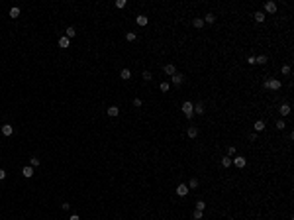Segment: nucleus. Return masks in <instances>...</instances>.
Instances as JSON below:
<instances>
[{
	"label": "nucleus",
	"instance_id": "nucleus-9",
	"mask_svg": "<svg viewBox=\"0 0 294 220\" xmlns=\"http://www.w3.org/2000/svg\"><path fill=\"white\" fill-rule=\"evenodd\" d=\"M231 163H235V167H239V169H243L245 167V157H235V159H231Z\"/></svg>",
	"mask_w": 294,
	"mask_h": 220
},
{
	"label": "nucleus",
	"instance_id": "nucleus-16",
	"mask_svg": "<svg viewBox=\"0 0 294 220\" xmlns=\"http://www.w3.org/2000/svg\"><path fill=\"white\" fill-rule=\"evenodd\" d=\"M106 112H108V116H112V118H114V116H118V114H120V108H118V106H110Z\"/></svg>",
	"mask_w": 294,
	"mask_h": 220
},
{
	"label": "nucleus",
	"instance_id": "nucleus-17",
	"mask_svg": "<svg viewBox=\"0 0 294 220\" xmlns=\"http://www.w3.org/2000/svg\"><path fill=\"white\" fill-rule=\"evenodd\" d=\"M253 128H255V132H263V130H265V122H263V120H257L255 124H253Z\"/></svg>",
	"mask_w": 294,
	"mask_h": 220
},
{
	"label": "nucleus",
	"instance_id": "nucleus-21",
	"mask_svg": "<svg viewBox=\"0 0 294 220\" xmlns=\"http://www.w3.org/2000/svg\"><path fill=\"white\" fill-rule=\"evenodd\" d=\"M253 18H255L257 22H265V12H261V10H259V12H255V14H253Z\"/></svg>",
	"mask_w": 294,
	"mask_h": 220
},
{
	"label": "nucleus",
	"instance_id": "nucleus-7",
	"mask_svg": "<svg viewBox=\"0 0 294 220\" xmlns=\"http://www.w3.org/2000/svg\"><path fill=\"white\" fill-rule=\"evenodd\" d=\"M290 104H280V108H279V112H280V116H288L290 114Z\"/></svg>",
	"mask_w": 294,
	"mask_h": 220
},
{
	"label": "nucleus",
	"instance_id": "nucleus-3",
	"mask_svg": "<svg viewBox=\"0 0 294 220\" xmlns=\"http://www.w3.org/2000/svg\"><path fill=\"white\" fill-rule=\"evenodd\" d=\"M263 8H265V12H269V14H275V12H276V2H273V0H267Z\"/></svg>",
	"mask_w": 294,
	"mask_h": 220
},
{
	"label": "nucleus",
	"instance_id": "nucleus-19",
	"mask_svg": "<svg viewBox=\"0 0 294 220\" xmlns=\"http://www.w3.org/2000/svg\"><path fill=\"white\" fill-rule=\"evenodd\" d=\"M216 22V16L212 14V12H208V14L204 16V24H214Z\"/></svg>",
	"mask_w": 294,
	"mask_h": 220
},
{
	"label": "nucleus",
	"instance_id": "nucleus-13",
	"mask_svg": "<svg viewBox=\"0 0 294 220\" xmlns=\"http://www.w3.org/2000/svg\"><path fill=\"white\" fill-rule=\"evenodd\" d=\"M136 22H137V26H147V22H149V18H147V16H137L136 18Z\"/></svg>",
	"mask_w": 294,
	"mask_h": 220
},
{
	"label": "nucleus",
	"instance_id": "nucleus-18",
	"mask_svg": "<svg viewBox=\"0 0 294 220\" xmlns=\"http://www.w3.org/2000/svg\"><path fill=\"white\" fill-rule=\"evenodd\" d=\"M120 77H122L124 81L131 79V71H130V69H122V71H120Z\"/></svg>",
	"mask_w": 294,
	"mask_h": 220
},
{
	"label": "nucleus",
	"instance_id": "nucleus-29",
	"mask_svg": "<svg viewBox=\"0 0 294 220\" xmlns=\"http://www.w3.org/2000/svg\"><path fill=\"white\" fill-rule=\"evenodd\" d=\"M280 71H282V75H290V71H292V69H290V65H282V69H280Z\"/></svg>",
	"mask_w": 294,
	"mask_h": 220
},
{
	"label": "nucleus",
	"instance_id": "nucleus-28",
	"mask_svg": "<svg viewBox=\"0 0 294 220\" xmlns=\"http://www.w3.org/2000/svg\"><path fill=\"white\" fill-rule=\"evenodd\" d=\"M29 163H32V167H38L39 165V157H29Z\"/></svg>",
	"mask_w": 294,
	"mask_h": 220
},
{
	"label": "nucleus",
	"instance_id": "nucleus-12",
	"mask_svg": "<svg viewBox=\"0 0 294 220\" xmlns=\"http://www.w3.org/2000/svg\"><path fill=\"white\" fill-rule=\"evenodd\" d=\"M65 36H67V38H75V36H77V28H75V26H69V28H67V32H65Z\"/></svg>",
	"mask_w": 294,
	"mask_h": 220
},
{
	"label": "nucleus",
	"instance_id": "nucleus-4",
	"mask_svg": "<svg viewBox=\"0 0 294 220\" xmlns=\"http://www.w3.org/2000/svg\"><path fill=\"white\" fill-rule=\"evenodd\" d=\"M171 81H173V84H175V87H181V84L184 83V75H181V73H175Z\"/></svg>",
	"mask_w": 294,
	"mask_h": 220
},
{
	"label": "nucleus",
	"instance_id": "nucleus-15",
	"mask_svg": "<svg viewBox=\"0 0 294 220\" xmlns=\"http://www.w3.org/2000/svg\"><path fill=\"white\" fill-rule=\"evenodd\" d=\"M194 114H204V102H196L194 104Z\"/></svg>",
	"mask_w": 294,
	"mask_h": 220
},
{
	"label": "nucleus",
	"instance_id": "nucleus-2",
	"mask_svg": "<svg viewBox=\"0 0 294 220\" xmlns=\"http://www.w3.org/2000/svg\"><path fill=\"white\" fill-rule=\"evenodd\" d=\"M280 87H282V83H280L279 79H267V81H265V89H271V90H279Z\"/></svg>",
	"mask_w": 294,
	"mask_h": 220
},
{
	"label": "nucleus",
	"instance_id": "nucleus-22",
	"mask_svg": "<svg viewBox=\"0 0 294 220\" xmlns=\"http://www.w3.org/2000/svg\"><path fill=\"white\" fill-rule=\"evenodd\" d=\"M196 136H198V128L190 126V128H188V138H196Z\"/></svg>",
	"mask_w": 294,
	"mask_h": 220
},
{
	"label": "nucleus",
	"instance_id": "nucleus-35",
	"mask_svg": "<svg viewBox=\"0 0 294 220\" xmlns=\"http://www.w3.org/2000/svg\"><path fill=\"white\" fill-rule=\"evenodd\" d=\"M228 153H229V155H235V145H229V150H228Z\"/></svg>",
	"mask_w": 294,
	"mask_h": 220
},
{
	"label": "nucleus",
	"instance_id": "nucleus-10",
	"mask_svg": "<svg viewBox=\"0 0 294 220\" xmlns=\"http://www.w3.org/2000/svg\"><path fill=\"white\" fill-rule=\"evenodd\" d=\"M69 43H71V39L67 38V36H61V38H59V47L65 49V47H69Z\"/></svg>",
	"mask_w": 294,
	"mask_h": 220
},
{
	"label": "nucleus",
	"instance_id": "nucleus-5",
	"mask_svg": "<svg viewBox=\"0 0 294 220\" xmlns=\"http://www.w3.org/2000/svg\"><path fill=\"white\" fill-rule=\"evenodd\" d=\"M177 195H178V197H186V195H188V185L181 183V185L177 187Z\"/></svg>",
	"mask_w": 294,
	"mask_h": 220
},
{
	"label": "nucleus",
	"instance_id": "nucleus-11",
	"mask_svg": "<svg viewBox=\"0 0 294 220\" xmlns=\"http://www.w3.org/2000/svg\"><path fill=\"white\" fill-rule=\"evenodd\" d=\"M192 26H194L196 30H202V28H204V20H202V18H194V20H192Z\"/></svg>",
	"mask_w": 294,
	"mask_h": 220
},
{
	"label": "nucleus",
	"instance_id": "nucleus-34",
	"mask_svg": "<svg viewBox=\"0 0 294 220\" xmlns=\"http://www.w3.org/2000/svg\"><path fill=\"white\" fill-rule=\"evenodd\" d=\"M284 126H286L284 120H279V122H276V128H279V130H284Z\"/></svg>",
	"mask_w": 294,
	"mask_h": 220
},
{
	"label": "nucleus",
	"instance_id": "nucleus-38",
	"mask_svg": "<svg viewBox=\"0 0 294 220\" xmlns=\"http://www.w3.org/2000/svg\"><path fill=\"white\" fill-rule=\"evenodd\" d=\"M69 220H80V218H79V214H71V218H69Z\"/></svg>",
	"mask_w": 294,
	"mask_h": 220
},
{
	"label": "nucleus",
	"instance_id": "nucleus-25",
	"mask_svg": "<svg viewBox=\"0 0 294 220\" xmlns=\"http://www.w3.org/2000/svg\"><path fill=\"white\" fill-rule=\"evenodd\" d=\"M202 216H204V212H202V210H194V212H192V218H194V220H202Z\"/></svg>",
	"mask_w": 294,
	"mask_h": 220
},
{
	"label": "nucleus",
	"instance_id": "nucleus-36",
	"mask_svg": "<svg viewBox=\"0 0 294 220\" xmlns=\"http://www.w3.org/2000/svg\"><path fill=\"white\" fill-rule=\"evenodd\" d=\"M61 208H63V210H69L71 204H69V202H63V204H61Z\"/></svg>",
	"mask_w": 294,
	"mask_h": 220
},
{
	"label": "nucleus",
	"instance_id": "nucleus-37",
	"mask_svg": "<svg viewBox=\"0 0 294 220\" xmlns=\"http://www.w3.org/2000/svg\"><path fill=\"white\" fill-rule=\"evenodd\" d=\"M2 179H6V171L4 169H0V181H2Z\"/></svg>",
	"mask_w": 294,
	"mask_h": 220
},
{
	"label": "nucleus",
	"instance_id": "nucleus-23",
	"mask_svg": "<svg viewBox=\"0 0 294 220\" xmlns=\"http://www.w3.org/2000/svg\"><path fill=\"white\" fill-rule=\"evenodd\" d=\"M141 77H143V81H145V83L153 81V75H151V71H143V75H141Z\"/></svg>",
	"mask_w": 294,
	"mask_h": 220
},
{
	"label": "nucleus",
	"instance_id": "nucleus-30",
	"mask_svg": "<svg viewBox=\"0 0 294 220\" xmlns=\"http://www.w3.org/2000/svg\"><path fill=\"white\" fill-rule=\"evenodd\" d=\"M222 165H224V167H229V165H231V157H224V159H222Z\"/></svg>",
	"mask_w": 294,
	"mask_h": 220
},
{
	"label": "nucleus",
	"instance_id": "nucleus-27",
	"mask_svg": "<svg viewBox=\"0 0 294 220\" xmlns=\"http://www.w3.org/2000/svg\"><path fill=\"white\" fill-rule=\"evenodd\" d=\"M126 39H127V41H136V33H133V32H127L126 33Z\"/></svg>",
	"mask_w": 294,
	"mask_h": 220
},
{
	"label": "nucleus",
	"instance_id": "nucleus-20",
	"mask_svg": "<svg viewBox=\"0 0 294 220\" xmlns=\"http://www.w3.org/2000/svg\"><path fill=\"white\" fill-rule=\"evenodd\" d=\"M8 14H10V18H18V16H20V8H18V6H14V8H10V12H8Z\"/></svg>",
	"mask_w": 294,
	"mask_h": 220
},
{
	"label": "nucleus",
	"instance_id": "nucleus-6",
	"mask_svg": "<svg viewBox=\"0 0 294 220\" xmlns=\"http://www.w3.org/2000/svg\"><path fill=\"white\" fill-rule=\"evenodd\" d=\"M163 71H165V73H167V75H171V77H173L175 73H177V67H175L173 63H167V65L163 67Z\"/></svg>",
	"mask_w": 294,
	"mask_h": 220
},
{
	"label": "nucleus",
	"instance_id": "nucleus-26",
	"mask_svg": "<svg viewBox=\"0 0 294 220\" xmlns=\"http://www.w3.org/2000/svg\"><path fill=\"white\" fill-rule=\"evenodd\" d=\"M159 89L163 90V93H167V90L171 89V83H167V81H165V83H161V84H159Z\"/></svg>",
	"mask_w": 294,
	"mask_h": 220
},
{
	"label": "nucleus",
	"instance_id": "nucleus-33",
	"mask_svg": "<svg viewBox=\"0 0 294 220\" xmlns=\"http://www.w3.org/2000/svg\"><path fill=\"white\" fill-rule=\"evenodd\" d=\"M188 187H190V189H196V187H198V179H190Z\"/></svg>",
	"mask_w": 294,
	"mask_h": 220
},
{
	"label": "nucleus",
	"instance_id": "nucleus-24",
	"mask_svg": "<svg viewBox=\"0 0 294 220\" xmlns=\"http://www.w3.org/2000/svg\"><path fill=\"white\" fill-rule=\"evenodd\" d=\"M263 63H267V55H259V57H255V65H263Z\"/></svg>",
	"mask_w": 294,
	"mask_h": 220
},
{
	"label": "nucleus",
	"instance_id": "nucleus-32",
	"mask_svg": "<svg viewBox=\"0 0 294 220\" xmlns=\"http://www.w3.org/2000/svg\"><path fill=\"white\" fill-rule=\"evenodd\" d=\"M204 201H198V202H196V210H202V212H204Z\"/></svg>",
	"mask_w": 294,
	"mask_h": 220
},
{
	"label": "nucleus",
	"instance_id": "nucleus-8",
	"mask_svg": "<svg viewBox=\"0 0 294 220\" xmlns=\"http://www.w3.org/2000/svg\"><path fill=\"white\" fill-rule=\"evenodd\" d=\"M0 130H2V134H4V136H12V134H14V128L10 126V124H4V126H0Z\"/></svg>",
	"mask_w": 294,
	"mask_h": 220
},
{
	"label": "nucleus",
	"instance_id": "nucleus-1",
	"mask_svg": "<svg viewBox=\"0 0 294 220\" xmlns=\"http://www.w3.org/2000/svg\"><path fill=\"white\" fill-rule=\"evenodd\" d=\"M181 110H182V114L190 120L192 116H194V104L190 102V100H186V102H182V106H181Z\"/></svg>",
	"mask_w": 294,
	"mask_h": 220
},
{
	"label": "nucleus",
	"instance_id": "nucleus-14",
	"mask_svg": "<svg viewBox=\"0 0 294 220\" xmlns=\"http://www.w3.org/2000/svg\"><path fill=\"white\" fill-rule=\"evenodd\" d=\"M22 175H24V177H32V175H33V167H32V165H28V167H24L22 169Z\"/></svg>",
	"mask_w": 294,
	"mask_h": 220
},
{
	"label": "nucleus",
	"instance_id": "nucleus-31",
	"mask_svg": "<svg viewBox=\"0 0 294 220\" xmlns=\"http://www.w3.org/2000/svg\"><path fill=\"white\" fill-rule=\"evenodd\" d=\"M126 0H116V8H126Z\"/></svg>",
	"mask_w": 294,
	"mask_h": 220
}]
</instances>
